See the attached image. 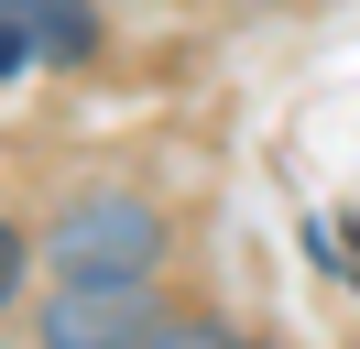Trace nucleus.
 Returning <instances> with one entry per match:
<instances>
[{
    "label": "nucleus",
    "instance_id": "nucleus-2",
    "mask_svg": "<svg viewBox=\"0 0 360 349\" xmlns=\"http://www.w3.org/2000/svg\"><path fill=\"white\" fill-rule=\"evenodd\" d=\"M175 327L153 317V295L142 284H55V305H44V349H164Z\"/></svg>",
    "mask_w": 360,
    "mask_h": 349
},
{
    "label": "nucleus",
    "instance_id": "nucleus-3",
    "mask_svg": "<svg viewBox=\"0 0 360 349\" xmlns=\"http://www.w3.org/2000/svg\"><path fill=\"white\" fill-rule=\"evenodd\" d=\"M0 33L22 55H44V65H77L98 44V22H88V0H0Z\"/></svg>",
    "mask_w": 360,
    "mask_h": 349
},
{
    "label": "nucleus",
    "instance_id": "nucleus-1",
    "mask_svg": "<svg viewBox=\"0 0 360 349\" xmlns=\"http://www.w3.org/2000/svg\"><path fill=\"white\" fill-rule=\"evenodd\" d=\"M44 251L66 262L77 284H142V273H153V251H164V218L142 208V196H77V208L55 218Z\"/></svg>",
    "mask_w": 360,
    "mask_h": 349
},
{
    "label": "nucleus",
    "instance_id": "nucleus-6",
    "mask_svg": "<svg viewBox=\"0 0 360 349\" xmlns=\"http://www.w3.org/2000/svg\"><path fill=\"white\" fill-rule=\"evenodd\" d=\"M207 349H240V338H207Z\"/></svg>",
    "mask_w": 360,
    "mask_h": 349
},
{
    "label": "nucleus",
    "instance_id": "nucleus-5",
    "mask_svg": "<svg viewBox=\"0 0 360 349\" xmlns=\"http://www.w3.org/2000/svg\"><path fill=\"white\" fill-rule=\"evenodd\" d=\"M22 65H33V55H22V44H11V33H0V77H22Z\"/></svg>",
    "mask_w": 360,
    "mask_h": 349
},
{
    "label": "nucleus",
    "instance_id": "nucleus-4",
    "mask_svg": "<svg viewBox=\"0 0 360 349\" xmlns=\"http://www.w3.org/2000/svg\"><path fill=\"white\" fill-rule=\"evenodd\" d=\"M22 273H33V240H22V229H11V218H0V305L22 295Z\"/></svg>",
    "mask_w": 360,
    "mask_h": 349
}]
</instances>
